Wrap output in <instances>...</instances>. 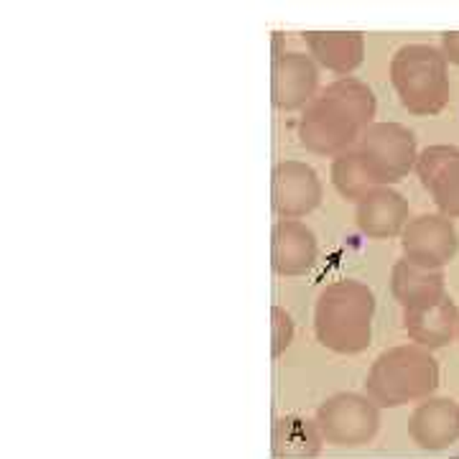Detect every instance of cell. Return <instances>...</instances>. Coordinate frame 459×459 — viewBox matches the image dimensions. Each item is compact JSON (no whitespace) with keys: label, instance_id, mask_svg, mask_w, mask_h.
Returning <instances> with one entry per match:
<instances>
[{"label":"cell","instance_id":"6da1fadb","mask_svg":"<svg viewBox=\"0 0 459 459\" xmlns=\"http://www.w3.org/2000/svg\"><path fill=\"white\" fill-rule=\"evenodd\" d=\"M376 92L355 77H340L327 84L304 108L299 120V141L316 156H342L358 146L362 133L376 120Z\"/></svg>","mask_w":459,"mask_h":459},{"label":"cell","instance_id":"7a4b0ae2","mask_svg":"<svg viewBox=\"0 0 459 459\" xmlns=\"http://www.w3.org/2000/svg\"><path fill=\"white\" fill-rule=\"evenodd\" d=\"M376 294L362 281L329 283L314 307L316 342L337 355H358L373 340Z\"/></svg>","mask_w":459,"mask_h":459},{"label":"cell","instance_id":"3957f363","mask_svg":"<svg viewBox=\"0 0 459 459\" xmlns=\"http://www.w3.org/2000/svg\"><path fill=\"white\" fill-rule=\"evenodd\" d=\"M368 398L377 409H401L421 403L439 388V362L431 350L419 344H398L380 352L365 377Z\"/></svg>","mask_w":459,"mask_h":459},{"label":"cell","instance_id":"277c9868","mask_svg":"<svg viewBox=\"0 0 459 459\" xmlns=\"http://www.w3.org/2000/svg\"><path fill=\"white\" fill-rule=\"evenodd\" d=\"M391 84L411 115H439L449 105V62L439 47L406 44L391 59Z\"/></svg>","mask_w":459,"mask_h":459},{"label":"cell","instance_id":"5b68a950","mask_svg":"<svg viewBox=\"0 0 459 459\" xmlns=\"http://www.w3.org/2000/svg\"><path fill=\"white\" fill-rule=\"evenodd\" d=\"M355 151L360 153L362 164L368 166L377 186H391L409 177L421 153L416 148L413 133L401 123H373L362 133Z\"/></svg>","mask_w":459,"mask_h":459},{"label":"cell","instance_id":"8992f818","mask_svg":"<svg viewBox=\"0 0 459 459\" xmlns=\"http://www.w3.org/2000/svg\"><path fill=\"white\" fill-rule=\"evenodd\" d=\"M322 439L334 446H362L380 429V409L360 394H334L314 416Z\"/></svg>","mask_w":459,"mask_h":459},{"label":"cell","instance_id":"52a82bcc","mask_svg":"<svg viewBox=\"0 0 459 459\" xmlns=\"http://www.w3.org/2000/svg\"><path fill=\"white\" fill-rule=\"evenodd\" d=\"M403 258L429 271H442L455 261L459 250V232L455 222L444 214H419L401 235Z\"/></svg>","mask_w":459,"mask_h":459},{"label":"cell","instance_id":"ba28073f","mask_svg":"<svg viewBox=\"0 0 459 459\" xmlns=\"http://www.w3.org/2000/svg\"><path fill=\"white\" fill-rule=\"evenodd\" d=\"M322 181L312 166L304 161H281L273 169L271 199L279 220H301L322 202Z\"/></svg>","mask_w":459,"mask_h":459},{"label":"cell","instance_id":"9c48e42d","mask_svg":"<svg viewBox=\"0 0 459 459\" xmlns=\"http://www.w3.org/2000/svg\"><path fill=\"white\" fill-rule=\"evenodd\" d=\"M319 69L309 54L299 51H283L273 56V82H271V98L273 105L291 113L304 110L319 92Z\"/></svg>","mask_w":459,"mask_h":459},{"label":"cell","instance_id":"30bf717a","mask_svg":"<svg viewBox=\"0 0 459 459\" xmlns=\"http://www.w3.org/2000/svg\"><path fill=\"white\" fill-rule=\"evenodd\" d=\"M416 174L437 210L449 220L459 217V148L429 146L419 153Z\"/></svg>","mask_w":459,"mask_h":459},{"label":"cell","instance_id":"8fae6325","mask_svg":"<svg viewBox=\"0 0 459 459\" xmlns=\"http://www.w3.org/2000/svg\"><path fill=\"white\" fill-rule=\"evenodd\" d=\"M355 220L362 235L370 240L401 238L411 222L409 202L391 186H377L358 202Z\"/></svg>","mask_w":459,"mask_h":459},{"label":"cell","instance_id":"7c38bea8","mask_svg":"<svg viewBox=\"0 0 459 459\" xmlns=\"http://www.w3.org/2000/svg\"><path fill=\"white\" fill-rule=\"evenodd\" d=\"M319 255L316 235L301 220H279L271 230V265L279 276L309 273Z\"/></svg>","mask_w":459,"mask_h":459},{"label":"cell","instance_id":"4fadbf2b","mask_svg":"<svg viewBox=\"0 0 459 459\" xmlns=\"http://www.w3.org/2000/svg\"><path fill=\"white\" fill-rule=\"evenodd\" d=\"M409 437L429 452H442L459 439V403L455 398L431 395L409 419Z\"/></svg>","mask_w":459,"mask_h":459},{"label":"cell","instance_id":"5bb4252c","mask_svg":"<svg viewBox=\"0 0 459 459\" xmlns=\"http://www.w3.org/2000/svg\"><path fill=\"white\" fill-rule=\"evenodd\" d=\"M403 329H406L411 342L424 347V350L446 347L459 332V309L455 299L446 294L437 304L403 312Z\"/></svg>","mask_w":459,"mask_h":459},{"label":"cell","instance_id":"9a60e30c","mask_svg":"<svg viewBox=\"0 0 459 459\" xmlns=\"http://www.w3.org/2000/svg\"><path fill=\"white\" fill-rule=\"evenodd\" d=\"M304 41L316 65L342 77L355 72L365 56V36L360 31H307Z\"/></svg>","mask_w":459,"mask_h":459},{"label":"cell","instance_id":"2e32d148","mask_svg":"<svg viewBox=\"0 0 459 459\" xmlns=\"http://www.w3.org/2000/svg\"><path fill=\"white\" fill-rule=\"evenodd\" d=\"M391 294L403 307V312H413V309H421L429 304H437L446 296L444 273L413 265L406 258H401L391 271Z\"/></svg>","mask_w":459,"mask_h":459},{"label":"cell","instance_id":"e0dca14e","mask_svg":"<svg viewBox=\"0 0 459 459\" xmlns=\"http://www.w3.org/2000/svg\"><path fill=\"white\" fill-rule=\"evenodd\" d=\"M322 431L316 421L304 419V416H283L273 427V452L276 457L289 459H307L316 457L322 452Z\"/></svg>","mask_w":459,"mask_h":459},{"label":"cell","instance_id":"ac0fdd59","mask_svg":"<svg viewBox=\"0 0 459 459\" xmlns=\"http://www.w3.org/2000/svg\"><path fill=\"white\" fill-rule=\"evenodd\" d=\"M329 179H332V186L340 192V197L352 199V202H360L365 195H370L373 189H377L373 174L368 171V166L362 164L360 153L355 148L332 161Z\"/></svg>","mask_w":459,"mask_h":459},{"label":"cell","instance_id":"d6986e66","mask_svg":"<svg viewBox=\"0 0 459 459\" xmlns=\"http://www.w3.org/2000/svg\"><path fill=\"white\" fill-rule=\"evenodd\" d=\"M291 342H294V319L286 309L273 307L271 309V352H273V358H281Z\"/></svg>","mask_w":459,"mask_h":459},{"label":"cell","instance_id":"ffe728a7","mask_svg":"<svg viewBox=\"0 0 459 459\" xmlns=\"http://www.w3.org/2000/svg\"><path fill=\"white\" fill-rule=\"evenodd\" d=\"M442 54L449 65L459 66V31H446L442 36Z\"/></svg>","mask_w":459,"mask_h":459},{"label":"cell","instance_id":"44dd1931","mask_svg":"<svg viewBox=\"0 0 459 459\" xmlns=\"http://www.w3.org/2000/svg\"><path fill=\"white\" fill-rule=\"evenodd\" d=\"M457 340H459V332H457Z\"/></svg>","mask_w":459,"mask_h":459}]
</instances>
